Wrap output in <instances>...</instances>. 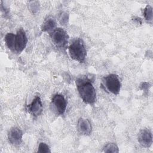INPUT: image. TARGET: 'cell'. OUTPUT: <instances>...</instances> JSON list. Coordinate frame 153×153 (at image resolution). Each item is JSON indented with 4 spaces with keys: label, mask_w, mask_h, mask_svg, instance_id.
<instances>
[{
    "label": "cell",
    "mask_w": 153,
    "mask_h": 153,
    "mask_svg": "<svg viewBox=\"0 0 153 153\" xmlns=\"http://www.w3.org/2000/svg\"><path fill=\"white\" fill-rule=\"evenodd\" d=\"M23 132L18 127H14L11 128L8 133V139L9 142L14 145H19L22 142Z\"/></svg>",
    "instance_id": "cell-8"
},
{
    "label": "cell",
    "mask_w": 153,
    "mask_h": 153,
    "mask_svg": "<svg viewBox=\"0 0 153 153\" xmlns=\"http://www.w3.org/2000/svg\"><path fill=\"white\" fill-rule=\"evenodd\" d=\"M103 85L105 88L110 93L114 94H118L121 89V82L116 74H111L106 75L103 78Z\"/></svg>",
    "instance_id": "cell-4"
},
{
    "label": "cell",
    "mask_w": 153,
    "mask_h": 153,
    "mask_svg": "<svg viewBox=\"0 0 153 153\" xmlns=\"http://www.w3.org/2000/svg\"><path fill=\"white\" fill-rule=\"evenodd\" d=\"M51 151L50 149L49 146L45 143L44 142H41L39 145L38 146V152H41V153H48L50 152Z\"/></svg>",
    "instance_id": "cell-14"
},
{
    "label": "cell",
    "mask_w": 153,
    "mask_h": 153,
    "mask_svg": "<svg viewBox=\"0 0 153 153\" xmlns=\"http://www.w3.org/2000/svg\"><path fill=\"white\" fill-rule=\"evenodd\" d=\"M143 16L145 19L148 22H152L153 17L152 8L150 5H146L143 10Z\"/></svg>",
    "instance_id": "cell-12"
},
{
    "label": "cell",
    "mask_w": 153,
    "mask_h": 153,
    "mask_svg": "<svg viewBox=\"0 0 153 153\" xmlns=\"http://www.w3.org/2000/svg\"><path fill=\"white\" fill-rule=\"evenodd\" d=\"M79 132L84 135H90L91 132V124L88 119L79 118L77 123Z\"/></svg>",
    "instance_id": "cell-10"
},
{
    "label": "cell",
    "mask_w": 153,
    "mask_h": 153,
    "mask_svg": "<svg viewBox=\"0 0 153 153\" xmlns=\"http://www.w3.org/2000/svg\"><path fill=\"white\" fill-rule=\"evenodd\" d=\"M70 57L79 63L84 62L86 57V50L84 41L81 38L75 39L68 47Z\"/></svg>",
    "instance_id": "cell-3"
},
{
    "label": "cell",
    "mask_w": 153,
    "mask_h": 153,
    "mask_svg": "<svg viewBox=\"0 0 153 153\" xmlns=\"http://www.w3.org/2000/svg\"><path fill=\"white\" fill-rule=\"evenodd\" d=\"M51 103L59 114L63 115L65 113L66 109L67 103L63 95L60 94H54L52 97Z\"/></svg>",
    "instance_id": "cell-6"
},
{
    "label": "cell",
    "mask_w": 153,
    "mask_h": 153,
    "mask_svg": "<svg viewBox=\"0 0 153 153\" xmlns=\"http://www.w3.org/2000/svg\"><path fill=\"white\" fill-rule=\"evenodd\" d=\"M4 41L7 47L12 51L20 53L26 47L27 39L25 32L20 29L16 34L8 33L5 35Z\"/></svg>",
    "instance_id": "cell-2"
},
{
    "label": "cell",
    "mask_w": 153,
    "mask_h": 153,
    "mask_svg": "<svg viewBox=\"0 0 153 153\" xmlns=\"http://www.w3.org/2000/svg\"><path fill=\"white\" fill-rule=\"evenodd\" d=\"M103 152H118V148L114 143H107L103 147Z\"/></svg>",
    "instance_id": "cell-13"
},
{
    "label": "cell",
    "mask_w": 153,
    "mask_h": 153,
    "mask_svg": "<svg viewBox=\"0 0 153 153\" xmlns=\"http://www.w3.org/2000/svg\"><path fill=\"white\" fill-rule=\"evenodd\" d=\"M76 85L83 102L90 105L94 104L96 100V92L91 81L87 78H79L76 81Z\"/></svg>",
    "instance_id": "cell-1"
},
{
    "label": "cell",
    "mask_w": 153,
    "mask_h": 153,
    "mask_svg": "<svg viewBox=\"0 0 153 153\" xmlns=\"http://www.w3.org/2000/svg\"><path fill=\"white\" fill-rule=\"evenodd\" d=\"M137 139L139 144L142 147H150L152 143V135L151 131L148 128L142 129L138 134Z\"/></svg>",
    "instance_id": "cell-7"
},
{
    "label": "cell",
    "mask_w": 153,
    "mask_h": 153,
    "mask_svg": "<svg viewBox=\"0 0 153 153\" xmlns=\"http://www.w3.org/2000/svg\"><path fill=\"white\" fill-rule=\"evenodd\" d=\"M149 84L147 82H143L140 84V88L143 90V91H145V90H147L149 88Z\"/></svg>",
    "instance_id": "cell-15"
},
{
    "label": "cell",
    "mask_w": 153,
    "mask_h": 153,
    "mask_svg": "<svg viewBox=\"0 0 153 153\" xmlns=\"http://www.w3.org/2000/svg\"><path fill=\"white\" fill-rule=\"evenodd\" d=\"M56 27V22L53 17H48L45 20L41 26V30L43 32H47L50 33Z\"/></svg>",
    "instance_id": "cell-11"
},
{
    "label": "cell",
    "mask_w": 153,
    "mask_h": 153,
    "mask_svg": "<svg viewBox=\"0 0 153 153\" xmlns=\"http://www.w3.org/2000/svg\"><path fill=\"white\" fill-rule=\"evenodd\" d=\"M51 40L56 47L63 48L66 47L68 42L69 36L62 28H56L50 33Z\"/></svg>",
    "instance_id": "cell-5"
},
{
    "label": "cell",
    "mask_w": 153,
    "mask_h": 153,
    "mask_svg": "<svg viewBox=\"0 0 153 153\" xmlns=\"http://www.w3.org/2000/svg\"><path fill=\"white\" fill-rule=\"evenodd\" d=\"M133 20L134 21V22L136 23L137 24H140L141 25L142 23V19L139 17H136V16H134L133 18Z\"/></svg>",
    "instance_id": "cell-16"
},
{
    "label": "cell",
    "mask_w": 153,
    "mask_h": 153,
    "mask_svg": "<svg viewBox=\"0 0 153 153\" xmlns=\"http://www.w3.org/2000/svg\"><path fill=\"white\" fill-rule=\"evenodd\" d=\"M28 112L33 117L40 115L42 112V104L39 96H36L32 102L27 106Z\"/></svg>",
    "instance_id": "cell-9"
}]
</instances>
